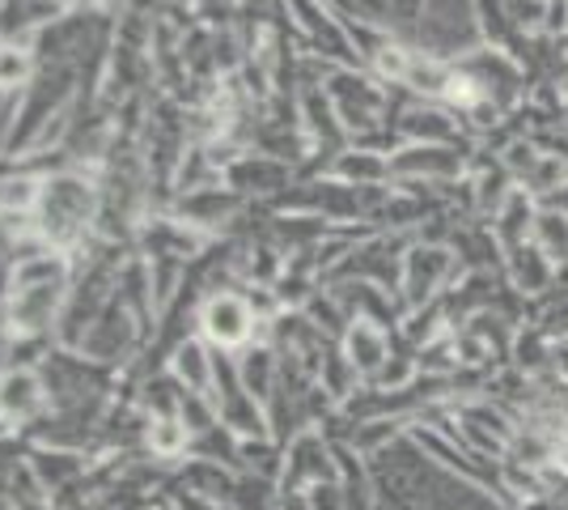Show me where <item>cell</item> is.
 <instances>
[{
    "mask_svg": "<svg viewBox=\"0 0 568 510\" xmlns=\"http://www.w3.org/2000/svg\"><path fill=\"white\" fill-rule=\"evenodd\" d=\"M450 251L446 247H416L407 260H403V290H407V302L420 307L425 298L442 290V281L450 277Z\"/></svg>",
    "mask_w": 568,
    "mask_h": 510,
    "instance_id": "cell-1",
    "label": "cell"
},
{
    "mask_svg": "<svg viewBox=\"0 0 568 510\" xmlns=\"http://www.w3.org/2000/svg\"><path fill=\"white\" fill-rule=\"evenodd\" d=\"M509 251V277H514V286H518L521 293H539L551 286V260H547V251L535 239L526 243H514L505 247Z\"/></svg>",
    "mask_w": 568,
    "mask_h": 510,
    "instance_id": "cell-2",
    "label": "cell"
},
{
    "mask_svg": "<svg viewBox=\"0 0 568 510\" xmlns=\"http://www.w3.org/2000/svg\"><path fill=\"white\" fill-rule=\"evenodd\" d=\"M395 170H403V174H458L463 153H454L446 146H412L395 158Z\"/></svg>",
    "mask_w": 568,
    "mask_h": 510,
    "instance_id": "cell-3",
    "label": "cell"
},
{
    "mask_svg": "<svg viewBox=\"0 0 568 510\" xmlns=\"http://www.w3.org/2000/svg\"><path fill=\"white\" fill-rule=\"evenodd\" d=\"M348 353H353L356 370H378L386 362V337H382V328H369L361 319L353 328V337H348Z\"/></svg>",
    "mask_w": 568,
    "mask_h": 510,
    "instance_id": "cell-4",
    "label": "cell"
},
{
    "mask_svg": "<svg viewBox=\"0 0 568 510\" xmlns=\"http://www.w3.org/2000/svg\"><path fill=\"white\" fill-rule=\"evenodd\" d=\"M246 323H251V316H246V307L234 302V298H221V302L209 307V332L216 340H242L246 337Z\"/></svg>",
    "mask_w": 568,
    "mask_h": 510,
    "instance_id": "cell-5",
    "label": "cell"
},
{
    "mask_svg": "<svg viewBox=\"0 0 568 510\" xmlns=\"http://www.w3.org/2000/svg\"><path fill=\"white\" fill-rule=\"evenodd\" d=\"M403 132L425 137L428 146H442V141H450L454 137V120L446 116V111H412V116L403 120Z\"/></svg>",
    "mask_w": 568,
    "mask_h": 510,
    "instance_id": "cell-6",
    "label": "cell"
}]
</instances>
